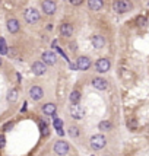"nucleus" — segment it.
<instances>
[{
  "mask_svg": "<svg viewBox=\"0 0 149 156\" xmlns=\"http://www.w3.org/2000/svg\"><path fill=\"white\" fill-rule=\"evenodd\" d=\"M105 143H107V140H105V137H104L103 134H95V136L91 137V147L95 149V150L103 149L104 146H105Z\"/></svg>",
  "mask_w": 149,
  "mask_h": 156,
  "instance_id": "obj_3",
  "label": "nucleus"
},
{
  "mask_svg": "<svg viewBox=\"0 0 149 156\" xmlns=\"http://www.w3.org/2000/svg\"><path fill=\"white\" fill-rule=\"evenodd\" d=\"M40 130H41V134L43 136H47L48 134V125L44 120H40Z\"/></svg>",
  "mask_w": 149,
  "mask_h": 156,
  "instance_id": "obj_21",
  "label": "nucleus"
},
{
  "mask_svg": "<svg viewBox=\"0 0 149 156\" xmlns=\"http://www.w3.org/2000/svg\"><path fill=\"white\" fill-rule=\"evenodd\" d=\"M145 22H146V21H145V18H143V16H139V18H138V25H139V26H143Z\"/></svg>",
  "mask_w": 149,
  "mask_h": 156,
  "instance_id": "obj_28",
  "label": "nucleus"
},
{
  "mask_svg": "<svg viewBox=\"0 0 149 156\" xmlns=\"http://www.w3.org/2000/svg\"><path fill=\"white\" fill-rule=\"evenodd\" d=\"M103 0H88V6L91 10H100L103 7Z\"/></svg>",
  "mask_w": 149,
  "mask_h": 156,
  "instance_id": "obj_17",
  "label": "nucleus"
},
{
  "mask_svg": "<svg viewBox=\"0 0 149 156\" xmlns=\"http://www.w3.org/2000/svg\"><path fill=\"white\" fill-rule=\"evenodd\" d=\"M92 86L98 90H105L107 89V86H108V83H107V80L103 79V78H94V80H92Z\"/></svg>",
  "mask_w": 149,
  "mask_h": 156,
  "instance_id": "obj_12",
  "label": "nucleus"
},
{
  "mask_svg": "<svg viewBox=\"0 0 149 156\" xmlns=\"http://www.w3.org/2000/svg\"><path fill=\"white\" fill-rule=\"evenodd\" d=\"M56 9H57L56 1H53V0H44V1H43V10H44V13L53 15V13L56 12Z\"/></svg>",
  "mask_w": 149,
  "mask_h": 156,
  "instance_id": "obj_7",
  "label": "nucleus"
},
{
  "mask_svg": "<svg viewBox=\"0 0 149 156\" xmlns=\"http://www.w3.org/2000/svg\"><path fill=\"white\" fill-rule=\"evenodd\" d=\"M0 66H1V58H0Z\"/></svg>",
  "mask_w": 149,
  "mask_h": 156,
  "instance_id": "obj_32",
  "label": "nucleus"
},
{
  "mask_svg": "<svg viewBox=\"0 0 149 156\" xmlns=\"http://www.w3.org/2000/svg\"><path fill=\"white\" fill-rule=\"evenodd\" d=\"M46 69L47 67L43 61H35L34 64H32V73H34L35 76H43L46 73Z\"/></svg>",
  "mask_w": 149,
  "mask_h": 156,
  "instance_id": "obj_9",
  "label": "nucleus"
},
{
  "mask_svg": "<svg viewBox=\"0 0 149 156\" xmlns=\"http://www.w3.org/2000/svg\"><path fill=\"white\" fill-rule=\"evenodd\" d=\"M18 99V89H10L7 92V101L9 102H15Z\"/></svg>",
  "mask_w": 149,
  "mask_h": 156,
  "instance_id": "obj_20",
  "label": "nucleus"
},
{
  "mask_svg": "<svg viewBox=\"0 0 149 156\" xmlns=\"http://www.w3.org/2000/svg\"><path fill=\"white\" fill-rule=\"evenodd\" d=\"M98 128H100L101 131H108V130H111V123H110L108 120L101 121V123L98 124Z\"/></svg>",
  "mask_w": 149,
  "mask_h": 156,
  "instance_id": "obj_19",
  "label": "nucleus"
},
{
  "mask_svg": "<svg viewBox=\"0 0 149 156\" xmlns=\"http://www.w3.org/2000/svg\"><path fill=\"white\" fill-rule=\"evenodd\" d=\"M69 134H70V137H78V136H79V128H78L76 125H70Z\"/></svg>",
  "mask_w": 149,
  "mask_h": 156,
  "instance_id": "obj_22",
  "label": "nucleus"
},
{
  "mask_svg": "<svg viewBox=\"0 0 149 156\" xmlns=\"http://www.w3.org/2000/svg\"><path fill=\"white\" fill-rule=\"evenodd\" d=\"M0 54H7V45L3 38H0Z\"/></svg>",
  "mask_w": 149,
  "mask_h": 156,
  "instance_id": "obj_23",
  "label": "nucleus"
},
{
  "mask_svg": "<svg viewBox=\"0 0 149 156\" xmlns=\"http://www.w3.org/2000/svg\"><path fill=\"white\" fill-rule=\"evenodd\" d=\"M69 66H70V69H73V70H76V69H78V66H76V64H73V63H70Z\"/></svg>",
  "mask_w": 149,
  "mask_h": 156,
  "instance_id": "obj_30",
  "label": "nucleus"
},
{
  "mask_svg": "<svg viewBox=\"0 0 149 156\" xmlns=\"http://www.w3.org/2000/svg\"><path fill=\"white\" fill-rule=\"evenodd\" d=\"M60 34H61L63 37H72V34H73V26H72L70 23H63V25L60 26Z\"/></svg>",
  "mask_w": 149,
  "mask_h": 156,
  "instance_id": "obj_15",
  "label": "nucleus"
},
{
  "mask_svg": "<svg viewBox=\"0 0 149 156\" xmlns=\"http://www.w3.org/2000/svg\"><path fill=\"white\" fill-rule=\"evenodd\" d=\"M29 96L34 101H40L44 96V90L41 89L40 86H32V88L29 89Z\"/></svg>",
  "mask_w": 149,
  "mask_h": 156,
  "instance_id": "obj_10",
  "label": "nucleus"
},
{
  "mask_svg": "<svg viewBox=\"0 0 149 156\" xmlns=\"http://www.w3.org/2000/svg\"><path fill=\"white\" fill-rule=\"evenodd\" d=\"M113 7H114V10L117 13H124V12H127L130 9V4H129L127 0H115Z\"/></svg>",
  "mask_w": 149,
  "mask_h": 156,
  "instance_id": "obj_5",
  "label": "nucleus"
},
{
  "mask_svg": "<svg viewBox=\"0 0 149 156\" xmlns=\"http://www.w3.org/2000/svg\"><path fill=\"white\" fill-rule=\"evenodd\" d=\"M69 101H70V104H72V105L79 104V101H80V92H79V90H73V92H70Z\"/></svg>",
  "mask_w": 149,
  "mask_h": 156,
  "instance_id": "obj_18",
  "label": "nucleus"
},
{
  "mask_svg": "<svg viewBox=\"0 0 149 156\" xmlns=\"http://www.w3.org/2000/svg\"><path fill=\"white\" fill-rule=\"evenodd\" d=\"M76 66H78V70H88L91 67V60L88 57H79L78 61H76Z\"/></svg>",
  "mask_w": 149,
  "mask_h": 156,
  "instance_id": "obj_11",
  "label": "nucleus"
},
{
  "mask_svg": "<svg viewBox=\"0 0 149 156\" xmlns=\"http://www.w3.org/2000/svg\"><path fill=\"white\" fill-rule=\"evenodd\" d=\"M70 115L75 118V120H82L85 117V110L83 107H80L79 104H75L70 107Z\"/></svg>",
  "mask_w": 149,
  "mask_h": 156,
  "instance_id": "obj_4",
  "label": "nucleus"
},
{
  "mask_svg": "<svg viewBox=\"0 0 149 156\" xmlns=\"http://www.w3.org/2000/svg\"><path fill=\"white\" fill-rule=\"evenodd\" d=\"M110 67H111V63H110L108 58H100V60L97 61V70H98L100 73H105V72H108Z\"/></svg>",
  "mask_w": 149,
  "mask_h": 156,
  "instance_id": "obj_6",
  "label": "nucleus"
},
{
  "mask_svg": "<svg viewBox=\"0 0 149 156\" xmlns=\"http://www.w3.org/2000/svg\"><path fill=\"white\" fill-rule=\"evenodd\" d=\"M56 111H57V107L53 102H48V104H44L43 105V112L46 115H56Z\"/></svg>",
  "mask_w": 149,
  "mask_h": 156,
  "instance_id": "obj_13",
  "label": "nucleus"
},
{
  "mask_svg": "<svg viewBox=\"0 0 149 156\" xmlns=\"http://www.w3.org/2000/svg\"><path fill=\"white\" fill-rule=\"evenodd\" d=\"M23 16H25V21H26L28 23H35L37 21H40V13H38V10L34 9V7H28V9H25Z\"/></svg>",
  "mask_w": 149,
  "mask_h": 156,
  "instance_id": "obj_1",
  "label": "nucleus"
},
{
  "mask_svg": "<svg viewBox=\"0 0 149 156\" xmlns=\"http://www.w3.org/2000/svg\"><path fill=\"white\" fill-rule=\"evenodd\" d=\"M4 145H6V137L3 134H0V149H3Z\"/></svg>",
  "mask_w": 149,
  "mask_h": 156,
  "instance_id": "obj_27",
  "label": "nucleus"
},
{
  "mask_svg": "<svg viewBox=\"0 0 149 156\" xmlns=\"http://www.w3.org/2000/svg\"><path fill=\"white\" fill-rule=\"evenodd\" d=\"M43 63L44 64H48V66H53V64H56V61H57V57L54 53H51V51H46V53H43Z\"/></svg>",
  "mask_w": 149,
  "mask_h": 156,
  "instance_id": "obj_8",
  "label": "nucleus"
},
{
  "mask_svg": "<svg viewBox=\"0 0 149 156\" xmlns=\"http://www.w3.org/2000/svg\"><path fill=\"white\" fill-rule=\"evenodd\" d=\"M69 1L73 4V6H79V4H82V1H83V0H69Z\"/></svg>",
  "mask_w": 149,
  "mask_h": 156,
  "instance_id": "obj_29",
  "label": "nucleus"
},
{
  "mask_svg": "<svg viewBox=\"0 0 149 156\" xmlns=\"http://www.w3.org/2000/svg\"><path fill=\"white\" fill-rule=\"evenodd\" d=\"M7 29H9V32L15 34L19 31V22L16 21V19H9L7 21Z\"/></svg>",
  "mask_w": 149,
  "mask_h": 156,
  "instance_id": "obj_16",
  "label": "nucleus"
},
{
  "mask_svg": "<svg viewBox=\"0 0 149 156\" xmlns=\"http://www.w3.org/2000/svg\"><path fill=\"white\" fill-rule=\"evenodd\" d=\"M12 128H13V123L12 121H9V123H6L3 125V131H10Z\"/></svg>",
  "mask_w": 149,
  "mask_h": 156,
  "instance_id": "obj_26",
  "label": "nucleus"
},
{
  "mask_svg": "<svg viewBox=\"0 0 149 156\" xmlns=\"http://www.w3.org/2000/svg\"><path fill=\"white\" fill-rule=\"evenodd\" d=\"M54 153L58 156H64L69 153V143L67 142H64V140H58V142H56V145H54Z\"/></svg>",
  "mask_w": 149,
  "mask_h": 156,
  "instance_id": "obj_2",
  "label": "nucleus"
},
{
  "mask_svg": "<svg viewBox=\"0 0 149 156\" xmlns=\"http://www.w3.org/2000/svg\"><path fill=\"white\" fill-rule=\"evenodd\" d=\"M127 127H129V128H132V130H135V128L138 127V123H136V120H133V118H132L130 121H127Z\"/></svg>",
  "mask_w": 149,
  "mask_h": 156,
  "instance_id": "obj_25",
  "label": "nucleus"
},
{
  "mask_svg": "<svg viewBox=\"0 0 149 156\" xmlns=\"http://www.w3.org/2000/svg\"><path fill=\"white\" fill-rule=\"evenodd\" d=\"M61 125H63V121H61L58 117H54V127H56V130L61 128Z\"/></svg>",
  "mask_w": 149,
  "mask_h": 156,
  "instance_id": "obj_24",
  "label": "nucleus"
},
{
  "mask_svg": "<svg viewBox=\"0 0 149 156\" xmlns=\"http://www.w3.org/2000/svg\"><path fill=\"white\" fill-rule=\"evenodd\" d=\"M91 41H92V45H94V48H103L104 45H105V40H104L101 35H94Z\"/></svg>",
  "mask_w": 149,
  "mask_h": 156,
  "instance_id": "obj_14",
  "label": "nucleus"
},
{
  "mask_svg": "<svg viewBox=\"0 0 149 156\" xmlns=\"http://www.w3.org/2000/svg\"><path fill=\"white\" fill-rule=\"evenodd\" d=\"M57 134H60V136H63V134H64V131H63V128H58V130H57Z\"/></svg>",
  "mask_w": 149,
  "mask_h": 156,
  "instance_id": "obj_31",
  "label": "nucleus"
}]
</instances>
